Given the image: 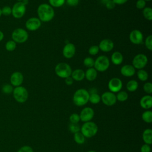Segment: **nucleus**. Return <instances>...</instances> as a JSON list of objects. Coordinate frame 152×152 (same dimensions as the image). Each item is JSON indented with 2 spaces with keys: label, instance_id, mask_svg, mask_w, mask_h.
<instances>
[{
  "label": "nucleus",
  "instance_id": "f257e3e1",
  "mask_svg": "<svg viewBox=\"0 0 152 152\" xmlns=\"http://www.w3.org/2000/svg\"><path fill=\"white\" fill-rule=\"evenodd\" d=\"M39 19L43 22H49L53 19L55 15L54 10L48 4H40L37 10Z\"/></svg>",
  "mask_w": 152,
  "mask_h": 152
},
{
  "label": "nucleus",
  "instance_id": "f03ea898",
  "mask_svg": "<svg viewBox=\"0 0 152 152\" xmlns=\"http://www.w3.org/2000/svg\"><path fill=\"white\" fill-rule=\"evenodd\" d=\"M90 93L84 88H80L75 91L73 95V102L77 106H83L87 104L89 100Z\"/></svg>",
  "mask_w": 152,
  "mask_h": 152
},
{
  "label": "nucleus",
  "instance_id": "7ed1b4c3",
  "mask_svg": "<svg viewBox=\"0 0 152 152\" xmlns=\"http://www.w3.org/2000/svg\"><path fill=\"white\" fill-rule=\"evenodd\" d=\"M81 132L86 138L94 137L98 131V126L96 123L92 121L84 122L80 128Z\"/></svg>",
  "mask_w": 152,
  "mask_h": 152
},
{
  "label": "nucleus",
  "instance_id": "20e7f679",
  "mask_svg": "<svg viewBox=\"0 0 152 152\" xmlns=\"http://www.w3.org/2000/svg\"><path fill=\"white\" fill-rule=\"evenodd\" d=\"M56 74L62 78L70 77L72 73V69L70 65L66 63L61 62L58 64L55 68Z\"/></svg>",
  "mask_w": 152,
  "mask_h": 152
},
{
  "label": "nucleus",
  "instance_id": "39448f33",
  "mask_svg": "<svg viewBox=\"0 0 152 152\" xmlns=\"http://www.w3.org/2000/svg\"><path fill=\"white\" fill-rule=\"evenodd\" d=\"M12 94L14 99L20 103L26 102L28 97V93L27 89L21 86L15 87L14 88Z\"/></svg>",
  "mask_w": 152,
  "mask_h": 152
},
{
  "label": "nucleus",
  "instance_id": "423d86ee",
  "mask_svg": "<svg viewBox=\"0 0 152 152\" xmlns=\"http://www.w3.org/2000/svg\"><path fill=\"white\" fill-rule=\"evenodd\" d=\"M11 37L12 40L16 43H23L27 40L28 34L26 30L21 28H17L12 32Z\"/></svg>",
  "mask_w": 152,
  "mask_h": 152
},
{
  "label": "nucleus",
  "instance_id": "0eeeda50",
  "mask_svg": "<svg viewBox=\"0 0 152 152\" xmlns=\"http://www.w3.org/2000/svg\"><path fill=\"white\" fill-rule=\"evenodd\" d=\"M109 65L110 62L109 58L104 55H101L97 57L94 61L93 66L97 71L104 72L109 68Z\"/></svg>",
  "mask_w": 152,
  "mask_h": 152
},
{
  "label": "nucleus",
  "instance_id": "6e6552de",
  "mask_svg": "<svg viewBox=\"0 0 152 152\" xmlns=\"http://www.w3.org/2000/svg\"><path fill=\"white\" fill-rule=\"evenodd\" d=\"M26 6L21 2H17L14 4L12 9L11 14L12 16L17 19L22 18L26 11Z\"/></svg>",
  "mask_w": 152,
  "mask_h": 152
},
{
  "label": "nucleus",
  "instance_id": "1a4fd4ad",
  "mask_svg": "<svg viewBox=\"0 0 152 152\" xmlns=\"http://www.w3.org/2000/svg\"><path fill=\"white\" fill-rule=\"evenodd\" d=\"M148 58L147 56L142 53H139L134 56L132 60V66L135 69H142L147 64Z\"/></svg>",
  "mask_w": 152,
  "mask_h": 152
},
{
  "label": "nucleus",
  "instance_id": "9d476101",
  "mask_svg": "<svg viewBox=\"0 0 152 152\" xmlns=\"http://www.w3.org/2000/svg\"><path fill=\"white\" fill-rule=\"evenodd\" d=\"M101 97V100L105 105L107 106H111L114 105L117 100L115 93L111 91H106L102 94Z\"/></svg>",
  "mask_w": 152,
  "mask_h": 152
},
{
  "label": "nucleus",
  "instance_id": "9b49d317",
  "mask_svg": "<svg viewBox=\"0 0 152 152\" xmlns=\"http://www.w3.org/2000/svg\"><path fill=\"white\" fill-rule=\"evenodd\" d=\"M80 121L84 122L91 121L94 116V110L90 107H86L80 112Z\"/></svg>",
  "mask_w": 152,
  "mask_h": 152
},
{
  "label": "nucleus",
  "instance_id": "f8f14e48",
  "mask_svg": "<svg viewBox=\"0 0 152 152\" xmlns=\"http://www.w3.org/2000/svg\"><path fill=\"white\" fill-rule=\"evenodd\" d=\"M122 82L116 77L111 78L108 83V88L112 93H118L122 89Z\"/></svg>",
  "mask_w": 152,
  "mask_h": 152
},
{
  "label": "nucleus",
  "instance_id": "ddd939ff",
  "mask_svg": "<svg viewBox=\"0 0 152 152\" xmlns=\"http://www.w3.org/2000/svg\"><path fill=\"white\" fill-rule=\"evenodd\" d=\"M26 27L30 31H35L41 26V21L37 17H31L26 22Z\"/></svg>",
  "mask_w": 152,
  "mask_h": 152
},
{
  "label": "nucleus",
  "instance_id": "4468645a",
  "mask_svg": "<svg viewBox=\"0 0 152 152\" xmlns=\"http://www.w3.org/2000/svg\"><path fill=\"white\" fill-rule=\"evenodd\" d=\"M10 83L12 86H20L24 80V76L23 74L19 71H15L12 73L10 76Z\"/></svg>",
  "mask_w": 152,
  "mask_h": 152
},
{
  "label": "nucleus",
  "instance_id": "2eb2a0df",
  "mask_svg": "<svg viewBox=\"0 0 152 152\" xmlns=\"http://www.w3.org/2000/svg\"><path fill=\"white\" fill-rule=\"evenodd\" d=\"M129 40L133 44L140 45L142 42L143 34L139 30H133L129 34Z\"/></svg>",
  "mask_w": 152,
  "mask_h": 152
},
{
  "label": "nucleus",
  "instance_id": "dca6fc26",
  "mask_svg": "<svg viewBox=\"0 0 152 152\" xmlns=\"http://www.w3.org/2000/svg\"><path fill=\"white\" fill-rule=\"evenodd\" d=\"M76 49L75 46L73 43H66L62 50V54L66 58L69 59L72 58L75 53Z\"/></svg>",
  "mask_w": 152,
  "mask_h": 152
},
{
  "label": "nucleus",
  "instance_id": "f3484780",
  "mask_svg": "<svg viewBox=\"0 0 152 152\" xmlns=\"http://www.w3.org/2000/svg\"><path fill=\"white\" fill-rule=\"evenodd\" d=\"M99 49L104 52H108L111 51L114 48V43L112 40L108 39H103L100 41L99 45L98 46Z\"/></svg>",
  "mask_w": 152,
  "mask_h": 152
},
{
  "label": "nucleus",
  "instance_id": "a211bd4d",
  "mask_svg": "<svg viewBox=\"0 0 152 152\" xmlns=\"http://www.w3.org/2000/svg\"><path fill=\"white\" fill-rule=\"evenodd\" d=\"M121 73L125 77H130L135 74V69L132 65H125L121 68Z\"/></svg>",
  "mask_w": 152,
  "mask_h": 152
},
{
  "label": "nucleus",
  "instance_id": "6ab92c4d",
  "mask_svg": "<svg viewBox=\"0 0 152 152\" xmlns=\"http://www.w3.org/2000/svg\"><path fill=\"white\" fill-rule=\"evenodd\" d=\"M140 104L144 109H150L152 107V97L150 95L144 96L140 99Z\"/></svg>",
  "mask_w": 152,
  "mask_h": 152
},
{
  "label": "nucleus",
  "instance_id": "aec40b11",
  "mask_svg": "<svg viewBox=\"0 0 152 152\" xmlns=\"http://www.w3.org/2000/svg\"><path fill=\"white\" fill-rule=\"evenodd\" d=\"M71 77L74 80L80 81L85 78V72L83 69H76L74 71H72Z\"/></svg>",
  "mask_w": 152,
  "mask_h": 152
},
{
  "label": "nucleus",
  "instance_id": "412c9836",
  "mask_svg": "<svg viewBox=\"0 0 152 152\" xmlns=\"http://www.w3.org/2000/svg\"><path fill=\"white\" fill-rule=\"evenodd\" d=\"M124 57L122 54L118 51L113 52L111 56V61L112 63L115 65H120L122 63Z\"/></svg>",
  "mask_w": 152,
  "mask_h": 152
},
{
  "label": "nucleus",
  "instance_id": "4be33fe9",
  "mask_svg": "<svg viewBox=\"0 0 152 152\" xmlns=\"http://www.w3.org/2000/svg\"><path fill=\"white\" fill-rule=\"evenodd\" d=\"M97 76V72L94 69V68H88L85 72V77L86 78L90 81H92L94 80Z\"/></svg>",
  "mask_w": 152,
  "mask_h": 152
},
{
  "label": "nucleus",
  "instance_id": "5701e85b",
  "mask_svg": "<svg viewBox=\"0 0 152 152\" xmlns=\"http://www.w3.org/2000/svg\"><path fill=\"white\" fill-rule=\"evenodd\" d=\"M142 140L145 144L151 145L152 144V130L150 128L145 129L142 133Z\"/></svg>",
  "mask_w": 152,
  "mask_h": 152
},
{
  "label": "nucleus",
  "instance_id": "b1692460",
  "mask_svg": "<svg viewBox=\"0 0 152 152\" xmlns=\"http://www.w3.org/2000/svg\"><path fill=\"white\" fill-rule=\"evenodd\" d=\"M138 87V83L136 80H131L129 81L126 86V89L130 92H134L137 90Z\"/></svg>",
  "mask_w": 152,
  "mask_h": 152
},
{
  "label": "nucleus",
  "instance_id": "393cba45",
  "mask_svg": "<svg viewBox=\"0 0 152 152\" xmlns=\"http://www.w3.org/2000/svg\"><path fill=\"white\" fill-rule=\"evenodd\" d=\"M74 140L77 144H83L85 142L86 137L83 135L81 132H78L74 134Z\"/></svg>",
  "mask_w": 152,
  "mask_h": 152
},
{
  "label": "nucleus",
  "instance_id": "a878e982",
  "mask_svg": "<svg viewBox=\"0 0 152 152\" xmlns=\"http://www.w3.org/2000/svg\"><path fill=\"white\" fill-rule=\"evenodd\" d=\"M142 119L146 123L150 124L152 122V112L151 110L144 111L141 115Z\"/></svg>",
  "mask_w": 152,
  "mask_h": 152
},
{
  "label": "nucleus",
  "instance_id": "bb28decb",
  "mask_svg": "<svg viewBox=\"0 0 152 152\" xmlns=\"http://www.w3.org/2000/svg\"><path fill=\"white\" fill-rule=\"evenodd\" d=\"M100 100H101V97L97 93H93L90 94L88 102H90L91 103L97 104L100 102Z\"/></svg>",
  "mask_w": 152,
  "mask_h": 152
},
{
  "label": "nucleus",
  "instance_id": "cd10ccee",
  "mask_svg": "<svg viewBox=\"0 0 152 152\" xmlns=\"http://www.w3.org/2000/svg\"><path fill=\"white\" fill-rule=\"evenodd\" d=\"M137 74V77L138 79L142 81H147L148 78V75L147 72L142 69H138Z\"/></svg>",
  "mask_w": 152,
  "mask_h": 152
},
{
  "label": "nucleus",
  "instance_id": "c85d7f7f",
  "mask_svg": "<svg viewBox=\"0 0 152 152\" xmlns=\"http://www.w3.org/2000/svg\"><path fill=\"white\" fill-rule=\"evenodd\" d=\"M116 100L119 102H125L128 99V94L125 91H119L116 95Z\"/></svg>",
  "mask_w": 152,
  "mask_h": 152
},
{
  "label": "nucleus",
  "instance_id": "c756f323",
  "mask_svg": "<svg viewBox=\"0 0 152 152\" xmlns=\"http://www.w3.org/2000/svg\"><path fill=\"white\" fill-rule=\"evenodd\" d=\"M16 47H17V43L12 40H8V42H7L5 45V49L9 52L14 51Z\"/></svg>",
  "mask_w": 152,
  "mask_h": 152
},
{
  "label": "nucleus",
  "instance_id": "7c9ffc66",
  "mask_svg": "<svg viewBox=\"0 0 152 152\" xmlns=\"http://www.w3.org/2000/svg\"><path fill=\"white\" fill-rule=\"evenodd\" d=\"M144 18L149 21L152 20V9L150 7H145L142 11Z\"/></svg>",
  "mask_w": 152,
  "mask_h": 152
},
{
  "label": "nucleus",
  "instance_id": "2f4dec72",
  "mask_svg": "<svg viewBox=\"0 0 152 152\" xmlns=\"http://www.w3.org/2000/svg\"><path fill=\"white\" fill-rule=\"evenodd\" d=\"M13 86L10 84H5L2 87V92L5 94H10L12 93Z\"/></svg>",
  "mask_w": 152,
  "mask_h": 152
},
{
  "label": "nucleus",
  "instance_id": "473e14b6",
  "mask_svg": "<svg viewBox=\"0 0 152 152\" xmlns=\"http://www.w3.org/2000/svg\"><path fill=\"white\" fill-rule=\"evenodd\" d=\"M50 5L53 7H61L65 2V0H49Z\"/></svg>",
  "mask_w": 152,
  "mask_h": 152
},
{
  "label": "nucleus",
  "instance_id": "72a5a7b5",
  "mask_svg": "<svg viewBox=\"0 0 152 152\" xmlns=\"http://www.w3.org/2000/svg\"><path fill=\"white\" fill-rule=\"evenodd\" d=\"M80 126L78 124H71L70 123L68 126V129L69 131L73 134L77 133L80 131Z\"/></svg>",
  "mask_w": 152,
  "mask_h": 152
},
{
  "label": "nucleus",
  "instance_id": "f704fd0d",
  "mask_svg": "<svg viewBox=\"0 0 152 152\" xmlns=\"http://www.w3.org/2000/svg\"><path fill=\"white\" fill-rule=\"evenodd\" d=\"M84 65L87 68H92L94 66V60L91 57H87L83 61Z\"/></svg>",
  "mask_w": 152,
  "mask_h": 152
},
{
  "label": "nucleus",
  "instance_id": "c9c22d12",
  "mask_svg": "<svg viewBox=\"0 0 152 152\" xmlns=\"http://www.w3.org/2000/svg\"><path fill=\"white\" fill-rule=\"evenodd\" d=\"M69 120L71 124H78L80 121V115L77 113H74L69 116Z\"/></svg>",
  "mask_w": 152,
  "mask_h": 152
},
{
  "label": "nucleus",
  "instance_id": "e433bc0d",
  "mask_svg": "<svg viewBox=\"0 0 152 152\" xmlns=\"http://www.w3.org/2000/svg\"><path fill=\"white\" fill-rule=\"evenodd\" d=\"M102 4H103L107 9L111 10L115 7V4L112 0H101Z\"/></svg>",
  "mask_w": 152,
  "mask_h": 152
},
{
  "label": "nucleus",
  "instance_id": "4c0bfd02",
  "mask_svg": "<svg viewBox=\"0 0 152 152\" xmlns=\"http://www.w3.org/2000/svg\"><path fill=\"white\" fill-rule=\"evenodd\" d=\"M145 47L149 50H152V36L150 34L147 37L145 40Z\"/></svg>",
  "mask_w": 152,
  "mask_h": 152
},
{
  "label": "nucleus",
  "instance_id": "58836bf2",
  "mask_svg": "<svg viewBox=\"0 0 152 152\" xmlns=\"http://www.w3.org/2000/svg\"><path fill=\"white\" fill-rule=\"evenodd\" d=\"M143 89L146 93L151 94L152 93V84L150 82L145 83L143 86Z\"/></svg>",
  "mask_w": 152,
  "mask_h": 152
},
{
  "label": "nucleus",
  "instance_id": "ea45409f",
  "mask_svg": "<svg viewBox=\"0 0 152 152\" xmlns=\"http://www.w3.org/2000/svg\"><path fill=\"white\" fill-rule=\"evenodd\" d=\"M11 12H12V9L10 6H4L1 9L2 15H4L5 16H8L11 15Z\"/></svg>",
  "mask_w": 152,
  "mask_h": 152
},
{
  "label": "nucleus",
  "instance_id": "a19ab883",
  "mask_svg": "<svg viewBox=\"0 0 152 152\" xmlns=\"http://www.w3.org/2000/svg\"><path fill=\"white\" fill-rule=\"evenodd\" d=\"M99 50L100 49H99V48L98 46L93 45V46H91V47H90V48L88 49V53L91 55H96L98 53Z\"/></svg>",
  "mask_w": 152,
  "mask_h": 152
},
{
  "label": "nucleus",
  "instance_id": "79ce46f5",
  "mask_svg": "<svg viewBox=\"0 0 152 152\" xmlns=\"http://www.w3.org/2000/svg\"><path fill=\"white\" fill-rule=\"evenodd\" d=\"M17 152H33V150L30 146L24 145L20 147Z\"/></svg>",
  "mask_w": 152,
  "mask_h": 152
},
{
  "label": "nucleus",
  "instance_id": "37998d69",
  "mask_svg": "<svg viewBox=\"0 0 152 152\" xmlns=\"http://www.w3.org/2000/svg\"><path fill=\"white\" fill-rule=\"evenodd\" d=\"M146 2L144 0H138L136 2V7L138 9H144L145 7Z\"/></svg>",
  "mask_w": 152,
  "mask_h": 152
},
{
  "label": "nucleus",
  "instance_id": "c03bdc74",
  "mask_svg": "<svg viewBox=\"0 0 152 152\" xmlns=\"http://www.w3.org/2000/svg\"><path fill=\"white\" fill-rule=\"evenodd\" d=\"M150 151H151V147L150 145L144 144L141 147L140 152H150Z\"/></svg>",
  "mask_w": 152,
  "mask_h": 152
},
{
  "label": "nucleus",
  "instance_id": "a18cd8bd",
  "mask_svg": "<svg viewBox=\"0 0 152 152\" xmlns=\"http://www.w3.org/2000/svg\"><path fill=\"white\" fill-rule=\"evenodd\" d=\"M66 4L71 7H75L79 3V0H65Z\"/></svg>",
  "mask_w": 152,
  "mask_h": 152
},
{
  "label": "nucleus",
  "instance_id": "49530a36",
  "mask_svg": "<svg viewBox=\"0 0 152 152\" xmlns=\"http://www.w3.org/2000/svg\"><path fill=\"white\" fill-rule=\"evenodd\" d=\"M65 84L68 86H71L73 84V82H74V80L72 78V77L70 76V77H68L66 78H65Z\"/></svg>",
  "mask_w": 152,
  "mask_h": 152
},
{
  "label": "nucleus",
  "instance_id": "de8ad7c7",
  "mask_svg": "<svg viewBox=\"0 0 152 152\" xmlns=\"http://www.w3.org/2000/svg\"><path fill=\"white\" fill-rule=\"evenodd\" d=\"M112 1L115 4V5L116 4L122 5L126 3L128 1V0H112Z\"/></svg>",
  "mask_w": 152,
  "mask_h": 152
},
{
  "label": "nucleus",
  "instance_id": "09e8293b",
  "mask_svg": "<svg viewBox=\"0 0 152 152\" xmlns=\"http://www.w3.org/2000/svg\"><path fill=\"white\" fill-rule=\"evenodd\" d=\"M4 33L0 30V42H1L4 39Z\"/></svg>",
  "mask_w": 152,
  "mask_h": 152
},
{
  "label": "nucleus",
  "instance_id": "8fccbe9b",
  "mask_svg": "<svg viewBox=\"0 0 152 152\" xmlns=\"http://www.w3.org/2000/svg\"><path fill=\"white\" fill-rule=\"evenodd\" d=\"M21 2H22L26 6L28 4V0H23Z\"/></svg>",
  "mask_w": 152,
  "mask_h": 152
},
{
  "label": "nucleus",
  "instance_id": "3c124183",
  "mask_svg": "<svg viewBox=\"0 0 152 152\" xmlns=\"http://www.w3.org/2000/svg\"><path fill=\"white\" fill-rule=\"evenodd\" d=\"M87 152H96V151H94V150H90V151H87Z\"/></svg>",
  "mask_w": 152,
  "mask_h": 152
},
{
  "label": "nucleus",
  "instance_id": "603ef678",
  "mask_svg": "<svg viewBox=\"0 0 152 152\" xmlns=\"http://www.w3.org/2000/svg\"><path fill=\"white\" fill-rule=\"evenodd\" d=\"M2 15V13H1V8H0V17H1Z\"/></svg>",
  "mask_w": 152,
  "mask_h": 152
},
{
  "label": "nucleus",
  "instance_id": "864d4df0",
  "mask_svg": "<svg viewBox=\"0 0 152 152\" xmlns=\"http://www.w3.org/2000/svg\"><path fill=\"white\" fill-rule=\"evenodd\" d=\"M17 1H18V2H20V1H22L23 0H17Z\"/></svg>",
  "mask_w": 152,
  "mask_h": 152
},
{
  "label": "nucleus",
  "instance_id": "5fc2aeb1",
  "mask_svg": "<svg viewBox=\"0 0 152 152\" xmlns=\"http://www.w3.org/2000/svg\"><path fill=\"white\" fill-rule=\"evenodd\" d=\"M145 1H151V0H144Z\"/></svg>",
  "mask_w": 152,
  "mask_h": 152
}]
</instances>
